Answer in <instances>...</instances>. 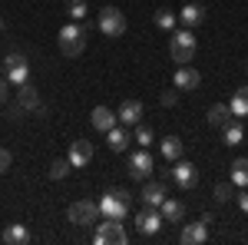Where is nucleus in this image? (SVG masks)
I'll return each mask as SVG.
<instances>
[{
    "mask_svg": "<svg viewBox=\"0 0 248 245\" xmlns=\"http://www.w3.org/2000/svg\"><path fill=\"white\" fill-rule=\"evenodd\" d=\"M175 14H172V10H155V27H159V30H166V33H172V30H175Z\"/></svg>",
    "mask_w": 248,
    "mask_h": 245,
    "instance_id": "27",
    "label": "nucleus"
},
{
    "mask_svg": "<svg viewBox=\"0 0 248 245\" xmlns=\"http://www.w3.org/2000/svg\"><path fill=\"white\" fill-rule=\"evenodd\" d=\"M66 219H70L73 226H79V229L96 226V222H99V202H93V199H79V202L70 206Z\"/></svg>",
    "mask_w": 248,
    "mask_h": 245,
    "instance_id": "6",
    "label": "nucleus"
},
{
    "mask_svg": "<svg viewBox=\"0 0 248 245\" xmlns=\"http://www.w3.org/2000/svg\"><path fill=\"white\" fill-rule=\"evenodd\" d=\"M133 222H136V232L149 239V235H159V229H162V222H166V219H162V212H159V209L146 206L142 212H136Z\"/></svg>",
    "mask_w": 248,
    "mask_h": 245,
    "instance_id": "10",
    "label": "nucleus"
},
{
    "mask_svg": "<svg viewBox=\"0 0 248 245\" xmlns=\"http://www.w3.org/2000/svg\"><path fill=\"white\" fill-rule=\"evenodd\" d=\"M96 27L103 30V37H123L126 33V14L119 7H103L96 17Z\"/></svg>",
    "mask_w": 248,
    "mask_h": 245,
    "instance_id": "5",
    "label": "nucleus"
},
{
    "mask_svg": "<svg viewBox=\"0 0 248 245\" xmlns=\"http://www.w3.org/2000/svg\"><path fill=\"white\" fill-rule=\"evenodd\" d=\"M129 139H133V130H129V126H123V123L106 132V143H109V149H113V152H123L126 146H129Z\"/></svg>",
    "mask_w": 248,
    "mask_h": 245,
    "instance_id": "18",
    "label": "nucleus"
},
{
    "mask_svg": "<svg viewBox=\"0 0 248 245\" xmlns=\"http://www.w3.org/2000/svg\"><path fill=\"white\" fill-rule=\"evenodd\" d=\"M70 159H53V166H50V179H66L70 176Z\"/></svg>",
    "mask_w": 248,
    "mask_h": 245,
    "instance_id": "28",
    "label": "nucleus"
},
{
    "mask_svg": "<svg viewBox=\"0 0 248 245\" xmlns=\"http://www.w3.org/2000/svg\"><path fill=\"white\" fill-rule=\"evenodd\" d=\"M0 242L3 245H27L30 242V232H27V226H7L0 232Z\"/></svg>",
    "mask_w": 248,
    "mask_h": 245,
    "instance_id": "21",
    "label": "nucleus"
},
{
    "mask_svg": "<svg viewBox=\"0 0 248 245\" xmlns=\"http://www.w3.org/2000/svg\"><path fill=\"white\" fill-rule=\"evenodd\" d=\"M232 186L248 189V159H235L232 163Z\"/></svg>",
    "mask_w": 248,
    "mask_h": 245,
    "instance_id": "25",
    "label": "nucleus"
},
{
    "mask_svg": "<svg viewBox=\"0 0 248 245\" xmlns=\"http://www.w3.org/2000/svg\"><path fill=\"white\" fill-rule=\"evenodd\" d=\"M17 106L23 110V113H37V116H46V106L40 103V93L30 86V83H23V86H17Z\"/></svg>",
    "mask_w": 248,
    "mask_h": 245,
    "instance_id": "12",
    "label": "nucleus"
},
{
    "mask_svg": "<svg viewBox=\"0 0 248 245\" xmlns=\"http://www.w3.org/2000/svg\"><path fill=\"white\" fill-rule=\"evenodd\" d=\"M3 27H7V23H3V17H0V30H3Z\"/></svg>",
    "mask_w": 248,
    "mask_h": 245,
    "instance_id": "36",
    "label": "nucleus"
},
{
    "mask_svg": "<svg viewBox=\"0 0 248 245\" xmlns=\"http://www.w3.org/2000/svg\"><path fill=\"white\" fill-rule=\"evenodd\" d=\"M10 163H14V156H10L7 149H0V172H7V169H10Z\"/></svg>",
    "mask_w": 248,
    "mask_h": 245,
    "instance_id": "33",
    "label": "nucleus"
},
{
    "mask_svg": "<svg viewBox=\"0 0 248 245\" xmlns=\"http://www.w3.org/2000/svg\"><path fill=\"white\" fill-rule=\"evenodd\" d=\"M66 159H70V166H73V169H83V166L93 159V143H90V139H77V143H70Z\"/></svg>",
    "mask_w": 248,
    "mask_h": 245,
    "instance_id": "13",
    "label": "nucleus"
},
{
    "mask_svg": "<svg viewBox=\"0 0 248 245\" xmlns=\"http://www.w3.org/2000/svg\"><path fill=\"white\" fill-rule=\"evenodd\" d=\"M179 103V90H166L162 93V106H175Z\"/></svg>",
    "mask_w": 248,
    "mask_h": 245,
    "instance_id": "32",
    "label": "nucleus"
},
{
    "mask_svg": "<svg viewBox=\"0 0 248 245\" xmlns=\"http://www.w3.org/2000/svg\"><path fill=\"white\" fill-rule=\"evenodd\" d=\"M225 146H238V143H242V139H245V130H242V123H235V119H232L229 126H225Z\"/></svg>",
    "mask_w": 248,
    "mask_h": 245,
    "instance_id": "26",
    "label": "nucleus"
},
{
    "mask_svg": "<svg viewBox=\"0 0 248 245\" xmlns=\"http://www.w3.org/2000/svg\"><path fill=\"white\" fill-rule=\"evenodd\" d=\"M238 209L248 215V189H242V192H238Z\"/></svg>",
    "mask_w": 248,
    "mask_h": 245,
    "instance_id": "34",
    "label": "nucleus"
},
{
    "mask_svg": "<svg viewBox=\"0 0 248 245\" xmlns=\"http://www.w3.org/2000/svg\"><path fill=\"white\" fill-rule=\"evenodd\" d=\"M169 57L175 60L179 66L192 63V57H195V37H192L189 27H186V30H172V37H169Z\"/></svg>",
    "mask_w": 248,
    "mask_h": 245,
    "instance_id": "3",
    "label": "nucleus"
},
{
    "mask_svg": "<svg viewBox=\"0 0 248 245\" xmlns=\"http://www.w3.org/2000/svg\"><path fill=\"white\" fill-rule=\"evenodd\" d=\"M139 199H142V206L159 209V206H162V199H166V186H162V182H153V179H146V182H142V192H139Z\"/></svg>",
    "mask_w": 248,
    "mask_h": 245,
    "instance_id": "16",
    "label": "nucleus"
},
{
    "mask_svg": "<svg viewBox=\"0 0 248 245\" xmlns=\"http://www.w3.org/2000/svg\"><path fill=\"white\" fill-rule=\"evenodd\" d=\"M179 20H182L186 27H199V23H205V7H202V3H186V7L179 10Z\"/></svg>",
    "mask_w": 248,
    "mask_h": 245,
    "instance_id": "20",
    "label": "nucleus"
},
{
    "mask_svg": "<svg viewBox=\"0 0 248 245\" xmlns=\"http://www.w3.org/2000/svg\"><path fill=\"white\" fill-rule=\"evenodd\" d=\"M232 119H235V116H232L229 103H215V106L209 110V126H212V130H225Z\"/></svg>",
    "mask_w": 248,
    "mask_h": 245,
    "instance_id": "19",
    "label": "nucleus"
},
{
    "mask_svg": "<svg viewBox=\"0 0 248 245\" xmlns=\"http://www.w3.org/2000/svg\"><path fill=\"white\" fill-rule=\"evenodd\" d=\"M90 123H93V130L109 132V130L116 126V123H119V119H116V113L109 110V106H96L93 113H90Z\"/></svg>",
    "mask_w": 248,
    "mask_h": 245,
    "instance_id": "17",
    "label": "nucleus"
},
{
    "mask_svg": "<svg viewBox=\"0 0 248 245\" xmlns=\"http://www.w3.org/2000/svg\"><path fill=\"white\" fill-rule=\"evenodd\" d=\"M93 242L96 245H126V242H129V235H126V229H123L119 219H106V222H99Z\"/></svg>",
    "mask_w": 248,
    "mask_h": 245,
    "instance_id": "8",
    "label": "nucleus"
},
{
    "mask_svg": "<svg viewBox=\"0 0 248 245\" xmlns=\"http://www.w3.org/2000/svg\"><path fill=\"white\" fill-rule=\"evenodd\" d=\"M162 176L172 179L179 189H195V182H199V169L192 166L189 159H175L172 169H162Z\"/></svg>",
    "mask_w": 248,
    "mask_h": 245,
    "instance_id": "7",
    "label": "nucleus"
},
{
    "mask_svg": "<svg viewBox=\"0 0 248 245\" xmlns=\"http://www.w3.org/2000/svg\"><path fill=\"white\" fill-rule=\"evenodd\" d=\"M159 212H162L166 222H182V219H186V206H182L179 199H162Z\"/></svg>",
    "mask_w": 248,
    "mask_h": 245,
    "instance_id": "22",
    "label": "nucleus"
},
{
    "mask_svg": "<svg viewBox=\"0 0 248 245\" xmlns=\"http://www.w3.org/2000/svg\"><path fill=\"white\" fill-rule=\"evenodd\" d=\"M209 226H212V215H202L199 222H186L182 226V245H205L209 242Z\"/></svg>",
    "mask_w": 248,
    "mask_h": 245,
    "instance_id": "11",
    "label": "nucleus"
},
{
    "mask_svg": "<svg viewBox=\"0 0 248 245\" xmlns=\"http://www.w3.org/2000/svg\"><path fill=\"white\" fill-rule=\"evenodd\" d=\"M136 143H139L142 149H149V146L155 143V132L149 130V126H136Z\"/></svg>",
    "mask_w": 248,
    "mask_h": 245,
    "instance_id": "29",
    "label": "nucleus"
},
{
    "mask_svg": "<svg viewBox=\"0 0 248 245\" xmlns=\"http://www.w3.org/2000/svg\"><path fill=\"white\" fill-rule=\"evenodd\" d=\"M126 169H129V176H133V179H139V182H146V179L153 176V169H155V159H153V152L139 146V149H136L133 156H129V166H126Z\"/></svg>",
    "mask_w": 248,
    "mask_h": 245,
    "instance_id": "9",
    "label": "nucleus"
},
{
    "mask_svg": "<svg viewBox=\"0 0 248 245\" xmlns=\"http://www.w3.org/2000/svg\"><path fill=\"white\" fill-rule=\"evenodd\" d=\"M66 14L73 20H83L86 17V0H66Z\"/></svg>",
    "mask_w": 248,
    "mask_h": 245,
    "instance_id": "30",
    "label": "nucleus"
},
{
    "mask_svg": "<svg viewBox=\"0 0 248 245\" xmlns=\"http://www.w3.org/2000/svg\"><path fill=\"white\" fill-rule=\"evenodd\" d=\"M229 110L235 119H242V116H248V86H238L235 90V96H232V103H229Z\"/></svg>",
    "mask_w": 248,
    "mask_h": 245,
    "instance_id": "23",
    "label": "nucleus"
},
{
    "mask_svg": "<svg viewBox=\"0 0 248 245\" xmlns=\"http://www.w3.org/2000/svg\"><path fill=\"white\" fill-rule=\"evenodd\" d=\"M199 83H202V76H199V70H192L189 63L175 70V90H179V93H192V90H199Z\"/></svg>",
    "mask_w": 248,
    "mask_h": 245,
    "instance_id": "14",
    "label": "nucleus"
},
{
    "mask_svg": "<svg viewBox=\"0 0 248 245\" xmlns=\"http://www.w3.org/2000/svg\"><path fill=\"white\" fill-rule=\"evenodd\" d=\"M116 119H119L123 126H129V130L139 126V119H142V103H139V99H126V103L116 110Z\"/></svg>",
    "mask_w": 248,
    "mask_h": 245,
    "instance_id": "15",
    "label": "nucleus"
},
{
    "mask_svg": "<svg viewBox=\"0 0 248 245\" xmlns=\"http://www.w3.org/2000/svg\"><path fill=\"white\" fill-rule=\"evenodd\" d=\"M245 70H248V63H245Z\"/></svg>",
    "mask_w": 248,
    "mask_h": 245,
    "instance_id": "37",
    "label": "nucleus"
},
{
    "mask_svg": "<svg viewBox=\"0 0 248 245\" xmlns=\"http://www.w3.org/2000/svg\"><path fill=\"white\" fill-rule=\"evenodd\" d=\"M232 196H235V186H232V182H218V186H215V199H218V202H229Z\"/></svg>",
    "mask_w": 248,
    "mask_h": 245,
    "instance_id": "31",
    "label": "nucleus"
},
{
    "mask_svg": "<svg viewBox=\"0 0 248 245\" xmlns=\"http://www.w3.org/2000/svg\"><path fill=\"white\" fill-rule=\"evenodd\" d=\"M57 43H60V53L73 60V57H79V53L86 50V30H83L79 23H66V27L60 30Z\"/></svg>",
    "mask_w": 248,
    "mask_h": 245,
    "instance_id": "2",
    "label": "nucleus"
},
{
    "mask_svg": "<svg viewBox=\"0 0 248 245\" xmlns=\"http://www.w3.org/2000/svg\"><path fill=\"white\" fill-rule=\"evenodd\" d=\"M0 66H3V73H7V83H14V86L30 83V63H27V57H23L20 50H10L7 57L0 60Z\"/></svg>",
    "mask_w": 248,
    "mask_h": 245,
    "instance_id": "4",
    "label": "nucleus"
},
{
    "mask_svg": "<svg viewBox=\"0 0 248 245\" xmlns=\"http://www.w3.org/2000/svg\"><path fill=\"white\" fill-rule=\"evenodd\" d=\"M7 103V76H0V106Z\"/></svg>",
    "mask_w": 248,
    "mask_h": 245,
    "instance_id": "35",
    "label": "nucleus"
},
{
    "mask_svg": "<svg viewBox=\"0 0 248 245\" xmlns=\"http://www.w3.org/2000/svg\"><path fill=\"white\" fill-rule=\"evenodd\" d=\"M99 215L123 222V219L129 215V192H126V189H109V192H103V199H99Z\"/></svg>",
    "mask_w": 248,
    "mask_h": 245,
    "instance_id": "1",
    "label": "nucleus"
},
{
    "mask_svg": "<svg viewBox=\"0 0 248 245\" xmlns=\"http://www.w3.org/2000/svg\"><path fill=\"white\" fill-rule=\"evenodd\" d=\"M182 149H186V146H182V139H179V136H166V139H162V146H159V152H162L169 163L182 159Z\"/></svg>",
    "mask_w": 248,
    "mask_h": 245,
    "instance_id": "24",
    "label": "nucleus"
}]
</instances>
